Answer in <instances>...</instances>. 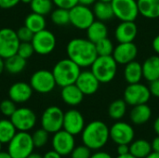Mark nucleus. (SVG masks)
Listing matches in <instances>:
<instances>
[{
  "label": "nucleus",
  "instance_id": "1",
  "mask_svg": "<svg viewBox=\"0 0 159 158\" xmlns=\"http://www.w3.org/2000/svg\"><path fill=\"white\" fill-rule=\"evenodd\" d=\"M68 58L81 68L90 67L98 57L96 47L88 38H74L69 41L66 47Z\"/></svg>",
  "mask_w": 159,
  "mask_h": 158
},
{
  "label": "nucleus",
  "instance_id": "2",
  "mask_svg": "<svg viewBox=\"0 0 159 158\" xmlns=\"http://www.w3.org/2000/svg\"><path fill=\"white\" fill-rule=\"evenodd\" d=\"M81 139L83 144L90 150H100L108 142L110 139V129L100 120H94L85 126Z\"/></svg>",
  "mask_w": 159,
  "mask_h": 158
},
{
  "label": "nucleus",
  "instance_id": "3",
  "mask_svg": "<svg viewBox=\"0 0 159 158\" xmlns=\"http://www.w3.org/2000/svg\"><path fill=\"white\" fill-rule=\"evenodd\" d=\"M80 73L81 67L69 58L59 61L54 65L52 70L56 84L61 88L75 84Z\"/></svg>",
  "mask_w": 159,
  "mask_h": 158
},
{
  "label": "nucleus",
  "instance_id": "4",
  "mask_svg": "<svg viewBox=\"0 0 159 158\" xmlns=\"http://www.w3.org/2000/svg\"><path fill=\"white\" fill-rule=\"evenodd\" d=\"M90 67L94 75L103 84L111 82L117 73V62L112 55L98 56Z\"/></svg>",
  "mask_w": 159,
  "mask_h": 158
},
{
  "label": "nucleus",
  "instance_id": "5",
  "mask_svg": "<svg viewBox=\"0 0 159 158\" xmlns=\"http://www.w3.org/2000/svg\"><path fill=\"white\" fill-rule=\"evenodd\" d=\"M7 144V152L12 158H27L34 149L32 135L25 131H18Z\"/></svg>",
  "mask_w": 159,
  "mask_h": 158
},
{
  "label": "nucleus",
  "instance_id": "6",
  "mask_svg": "<svg viewBox=\"0 0 159 158\" xmlns=\"http://www.w3.org/2000/svg\"><path fill=\"white\" fill-rule=\"evenodd\" d=\"M111 5L115 17L121 21H135L140 15L137 0H113Z\"/></svg>",
  "mask_w": 159,
  "mask_h": 158
},
{
  "label": "nucleus",
  "instance_id": "7",
  "mask_svg": "<svg viewBox=\"0 0 159 158\" xmlns=\"http://www.w3.org/2000/svg\"><path fill=\"white\" fill-rule=\"evenodd\" d=\"M64 113L58 106H49L42 114L41 127L49 134L62 129Z\"/></svg>",
  "mask_w": 159,
  "mask_h": 158
},
{
  "label": "nucleus",
  "instance_id": "8",
  "mask_svg": "<svg viewBox=\"0 0 159 158\" xmlns=\"http://www.w3.org/2000/svg\"><path fill=\"white\" fill-rule=\"evenodd\" d=\"M69 11L70 23L79 30H87L96 19L93 10L89 7L81 4H77Z\"/></svg>",
  "mask_w": 159,
  "mask_h": 158
},
{
  "label": "nucleus",
  "instance_id": "9",
  "mask_svg": "<svg viewBox=\"0 0 159 158\" xmlns=\"http://www.w3.org/2000/svg\"><path fill=\"white\" fill-rule=\"evenodd\" d=\"M33 89L41 94L51 92L57 86L52 72L48 70H38L34 72L30 79Z\"/></svg>",
  "mask_w": 159,
  "mask_h": 158
},
{
  "label": "nucleus",
  "instance_id": "10",
  "mask_svg": "<svg viewBox=\"0 0 159 158\" xmlns=\"http://www.w3.org/2000/svg\"><path fill=\"white\" fill-rule=\"evenodd\" d=\"M151 96L149 88L140 82L129 84L124 91V100L131 106L147 103Z\"/></svg>",
  "mask_w": 159,
  "mask_h": 158
},
{
  "label": "nucleus",
  "instance_id": "11",
  "mask_svg": "<svg viewBox=\"0 0 159 158\" xmlns=\"http://www.w3.org/2000/svg\"><path fill=\"white\" fill-rule=\"evenodd\" d=\"M16 31L11 28L0 29V57L4 60L17 54L20 46Z\"/></svg>",
  "mask_w": 159,
  "mask_h": 158
},
{
  "label": "nucleus",
  "instance_id": "12",
  "mask_svg": "<svg viewBox=\"0 0 159 158\" xmlns=\"http://www.w3.org/2000/svg\"><path fill=\"white\" fill-rule=\"evenodd\" d=\"M32 44L34 48V52L39 55L50 54L56 47V36L50 31L44 29L34 34Z\"/></svg>",
  "mask_w": 159,
  "mask_h": 158
},
{
  "label": "nucleus",
  "instance_id": "13",
  "mask_svg": "<svg viewBox=\"0 0 159 158\" xmlns=\"http://www.w3.org/2000/svg\"><path fill=\"white\" fill-rule=\"evenodd\" d=\"M10 120L18 131L29 132L36 124V115L30 108H17L10 116Z\"/></svg>",
  "mask_w": 159,
  "mask_h": 158
},
{
  "label": "nucleus",
  "instance_id": "14",
  "mask_svg": "<svg viewBox=\"0 0 159 158\" xmlns=\"http://www.w3.org/2000/svg\"><path fill=\"white\" fill-rule=\"evenodd\" d=\"M134 137V129L127 122L118 121L110 128V139L117 145L130 144Z\"/></svg>",
  "mask_w": 159,
  "mask_h": 158
},
{
  "label": "nucleus",
  "instance_id": "15",
  "mask_svg": "<svg viewBox=\"0 0 159 158\" xmlns=\"http://www.w3.org/2000/svg\"><path fill=\"white\" fill-rule=\"evenodd\" d=\"M51 143L53 150L59 153L61 156L71 155L75 147V136L64 129H61L53 134Z\"/></svg>",
  "mask_w": 159,
  "mask_h": 158
},
{
  "label": "nucleus",
  "instance_id": "16",
  "mask_svg": "<svg viewBox=\"0 0 159 158\" xmlns=\"http://www.w3.org/2000/svg\"><path fill=\"white\" fill-rule=\"evenodd\" d=\"M85 128V119L83 115L75 109L68 110L64 113L62 129L75 136L81 134Z\"/></svg>",
  "mask_w": 159,
  "mask_h": 158
},
{
  "label": "nucleus",
  "instance_id": "17",
  "mask_svg": "<svg viewBox=\"0 0 159 158\" xmlns=\"http://www.w3.org/2000/svg\"><path fill=\"white\" fill-rule=\"evenodd\" d=\"M138 55V47L133 42L119 43L114 49L113 57L117 64L126 65L135 61Z\"/></svg>",
  "mask_w": 159,
  "mask_h": 158
},
{
  "label": "nucleus",
  "instance_id": "18",
  "mask_svg": "<svg viewBox=\"0 0 159 158\" xmlns=\"http://www.w3.org/2000/svg\"><path fill=\"white\" fill-rule=\"evenodd\" d=\"M101 82L90 71H83L80 73L75 85L83 92L84 95H92L96 93L100 88Z\"/></svg>",
  "mask_w": 159,
  "mask_h": 158
},
{
  "label": "nucleus",
  "instance_id": "19",
  "mask_svg": "<svg viewBox=\"0 0 159 158\" xmlns=\"http://www.w3.org/2000/svg\"><path fill=\"white\" fill-rule=\"evenodd\" d=\"M33 88L26 82H16L8 89V97L15 103H24L33 95Z\"/></svg>",
  "mask_w": 159,
  "mask_h": 158
},
{
  "label": "nucleus",
  "instance_id": "20",
  "mask_svg": "<svg viewBox=\"0 0 159 158\" xmlns=\"http://www.w3.org/2000/svg\"><path fill=\"white\" fill-rule=\"evenodd\" d=\"M138 34V27L135 21H121L115 31V36L118 43L133 42Z\"/></svg>",
  "mask_w": 159,
  "mask_h": 158
},
{
  "label": "nucleus",
  "instance_id": "21",
  "mask_svg": "<svg viewBox=\"0 0 159 158\" xmlns=\"http://www.w3.org/2000/svg\"><path fill=\"white\" fill-rule=\"evenodd\" d=\"M61 96L67 105L76 106L82 102L85 95L75 84H72L61 88Z\"/></svg>",
  "mask_w": 159,
  "mask_h": 158
},
{
  "label": "nucleus",
  "instance_id": "22",
  "mask_svg": "<svg viewBox=\"0 0 159 158\" xmlns=\"http://www.w3.org/2000/svg\"><path fill=\"white\" fill-rule=\"evenodd\" d=\"M129 116L133 124L141 126L147 123L150 120L152 116V109L149 105H147V103L135 105L133 106Z\"/></svg>",
  "mask_w": 159,
  "mask_h": 158
},
{
  "label": "nucleus",
  "instance_id": "23",
  "mask_svg": "<svg viewBox=\"0 0 159 158\" xmlns=\"http://www.w3.org/2000/svg\"><path fill=\"white\" fill-rule=\"evenodd\" d=\"M143 65V77L151 82L159 79V55H153L147 58Z\"/></svg>",
  "mask_w": 159,
  "mask_h": 158
},
{
  "label": "nucleus",
  "instance_id": "24",
  "mask_svg": "<svg viewBox=\"0 0 159 158\" xmlns=\"http://www.w3.org/2000/svg\"><path fill=\"white\" fill-rule=\"evenodd\" d=\"M87 36L94 44L108 36V27L102 20H94L87 29Z\"/></svg>",
  "mask_w": 159,
  "mask_h": 158
},
{
  "label": "nucleus",
  "instance_id": "25",
  "mask_svg": "<svg viewBox=\"0 0 159 158\" xmlns=\"http://www.w3.org/2000/svg\"><path fill=\"white\" fill-rule=\"evenodd\" d=\"M124 77L128 84H135L141 82L142 78L143 77V65L136 61L126 64L124 70Z\"/></svg>",
  "mask_w": 159,
  "mask_h": 158
},
{
  "label": "nucleus",
  "instance_id": "26",
  "mask_svg": "<svg viewBox=\"0 0 159 158\" xmlns=\"http://www.w3.org/2000/svg\"><path fill=\"white\" fill-rule=\"evenodd\" d=\"M139 13L146 19L159 18V0H137Z\"/></svg>",
  "mask_w": 159,
  "mask_h": 158
},
{
  "label": "nucleus",
  "instance_id": "27",
  "mask_svg": "<svg viewBox=\"0 0 159 158\" xmlns=\"http://www.w3.org/2000/svg\"><path fill=\"white\" fill-rule=\"evenodd\" d=\"M152 151V145L146 140L139 139L129 144V154L136 158H145Z\"/></svg>",
  "mask_w": 159,
  "mask_h": 158
},
{
  "label": "nucleus",
  "instance_id": "28",
  "mask_svg": "<svg viewBox=\"0 0 159 158\" xmlns=\"http://www.w3.org/2000/svg\"><path fill=\"white\" fill-rule=\"evenodd\" d=\"M92 10H93L94 15H95V18L99 20H102V21L109 20L115 17L111 3L97 1L93 5Z\"/></svg>",
  "mask_w": 159,
  "mask_h": 158
},
{
  "label": "nucleus",
  "instance_id": "29",
  "mask_svg": "<svg viewBox=\"0 0 159 158\" xmlns=\"http://www.w3.org/2000/svg\"><path fill=\"white\" fill-rule=\"evenodd\" d=\"M26 60L18 54L5 59V69L11 74L21 73L26 67Z\"/></svg>",
  "mask_w": 159,
  "mask_h": 158
},
{
  "label": "nucleus",
  "instance_id": "30",
  "mask_svg": "<svg viewBox=\"0 0 159 158\" xmlns=\"http://www.w3.org/2000/svg\"><path fill=\"white\" fill-rule=\"evenodd\" d=\"M46 19L45 16L35 12H32L27 15L24 20V25L28 27L34 34L46 29Z\"/></svg>",
  "mask_w": 159,
  "mask_h": 158
},
{
  "label": "nucleus",
  "instance_id": "31",
  "mask_svg": "<svg viewBox=\"0 0 159 158\" xmlns=\"http://www.w3.org/2000/svg\"><path fill=\"white\" fill-rule=\"evenodd\" d=\"M17 132L10 119H0V142L2 144L8 143Z\"/></svg>",
  "mask_w": 159,
  "mask_h": 158
},
{
  "label": "nucleus",
  "instance_id": "32",
  "mask_svg": "<svg viewBox=\"0 0 159 158\" xmlns=\"http://www.w3.org/2000/svg\"><path fill=\"white\" fill-rule=\"evenodd\" d=\"M127 102L125 100H116L114 101L108 108V115L114 120H120L123 118L127 112Z\"/></svg>",
  "mask_w": 159,
  "mask_h": 158
},
{
  "label": "nucleus",
  "instance_id": "33",
  "mask_svg": "<svg viewBox=\"0 0 159 158\" xmlns=\"http://www.w3.org/2000/svg\"><path fill=\"white\" fill-rule=\"evenodd\" d=\"M51 20L58 26H64L70 23V11L69 9L57 7L51 12Z\"/></svg>",
  "mask_w": 159,
  "mask_h": 158
},
{
  "label": "nucleus",
  "instance_id": "34",
  "mask_svg": "<svg viewBox=\"0 0 159 158\" xmlns=\"http://www.w3.org/2000/svg\"><path fill=\"white\" fill-rule=\"evenodd\" d=\"M30 6L33 12L45 16L51 12L53 2L52 0H33L30 3Z\"/></svg>",
  "mask_w": 159,
  "mask_h": 158
},
{
  "label": "nucleus",
  "instance_id": "35",
  "mask_svg": "<svg viewBox=\"0 0 159 158\" xmlns=\"http://www.w3.org/2000/svg\"><path fill=\"white\" fill-rule=\"evenodd\" d=\"M95 47H96V51H97L98 56L113 55V52L115 49L113 42L108 37H105L98 41L97 43H95Z\"/></svg>",
  "mask_w": 159,
  "mask_h": 158
},
{
  "label": "nucleus",
  "instance_id": "36",
  "mask_svg": "<svg viewBox=\"0 0 159 158\" xmlns=\"http://www.w3.org/2000/svg\"><path fill=\"white\" fill-rule=\"evenodd\" d=\"M48 136H49V133L47 130H45L43 128L36 129L32 134V139H33L34 148L44 147L48 142Z\"/></svg>",
  "mask_w": 159,
  "mask_h": 158
},
{
  "label": "nucleus",
  "instance_id": "37",
  "mask_svg": "<svg viewBox=\"0 0 159 158\" xmlns=\"http://www.w3.org/2000/svg\"><path fill=\"white\" fill-rule=\"evenodd\" d=\"M16 109V103L10 99L4 100L0 103V114H2L4 116L10 118V116L14 114Z\"/></svg>",
  "mask_w": 159,
  "mask_h": 158
},
{
  "label": "nucleus",
  "instance_id": "38",
  "mask_svg": "<svg viewBox=\"0 0 159 158\" xmlns=\"http://www.w3.org/2000/svg\"><path fill=\"white\" fill-rule=\"evenodd\" d=\"M34 53V48L33 47L32 42H20L18 47L17 54L22 57L23 59L27 60L33 56Z\"/></svg>",
  "mask_w": 159,
  "mask_h": 158
},
{
  "label": "nucleus",
  "instance_id": "39",
  "mask_svg": "<svg viewBox=\"0 0 159 158\" xmlns=\"http://www.w3.org/2000/svg\"><path fill=\"white\" fill-rule=\"evenodd\" d=\"M91 155V150L83 144L74 148L71 153V158H90Z\"/></svg>",
  "mask_w": 159,
  "mask_h": 158
},
{
  "label": "nucleus",
  "instance_id": "40",
  "mask_svg": "<svg viewBox=\"0 0 159 158\" xmlns=\"http://www.w3.org/2000/svg\"><path fill=\"white\" fill-rule=\"evenodd\" d=\"M16 33H17L18 38L20 39V42H31L33 37H34V33L32 32L25 25L20 27V28H19Z\"/></svg>",
  "mask_w": 159,
  "mask_h": 158
},
{
  "label": "nucleus",
  "instance_id": "41",
  "mask_svg": "<svg viewBox=\"0 0 159 158\" xmlns=\"http://www.w3.org/2000/svg\"><path fill=\"white\" fill-rule=\"evenodd\" d=\"M52 2L57 7H61L69 10L78 4V0H52Z\"/></svg>",
  "mask_w": 159,
  "mask_h": 158
},
{
  "label": "nucleus",
  "instance_id": "42",
  "mask_svg": "<svg viewBox=\"0 0 159 158\" xmlns=\"http://www.w3.org/2000/svg\"><path fill=\"white\" fill-rule=\"evenodd\" d=\"M148 88H149V90H150V93L152 96H154L156 98H159V79L151 81Z\"/></svg>",
  "mask_w": 159,
  "mask_h": 158
},
{
  "label": "nucleus",
  "instance_id": "43",
  "mask_svg": "<svg viewBox=\"0 0 159 158\" xmlns=\"http://www.w3.org/2000/svg\"><path fill=\"white\" fill-rule=\"evenodd\" d=\"M20 0H0V8L3 9H9L16 7Z\"/></svg>",
  "mask_w": 159,
  "mask_h": 158
},
{
  "label": "nucleus",
  "instance_id": "44",
  "mask_svg": "<svg viewBox=\"0 0 159 158\" xmlns=\"http://www.w3.org/2000/svg\"><path fill=\"white\" fill-rule=\"evenodd\" d=\"M117 154L118 156H124L129 154V144H119L117 145Z\"/></svg>",
  "mask_w": 159,
  "mask_h": 158
},
{
  "label": "nucleus",
  "instance_id": "45",
  "mask_svg": "<svg viewBox=\"0 0 159 158\" xmlns=\"http://www.w3.org/2000/svg\"><path fill=\"white\" fill-rule=\"evenodd\" d=\"M90 158H113L112 157V156L110 155V154H108V153H106V152H102V151H100V152H96L95 154H92L91 155V156Z\"/></svg>",
  "mask_w": 159,
  "mask_h": 158
},
{
  "label": "nucleus",
  "instance_id": "46",
  "mask_svg": "<svg viewBox=\"0 0 159 158\" xmlns=\"http://www.w3.org/2000/svg\"><path fill=\"white\" fill-rule=\"evenodd\" d=\"M43 158H61V156L55 150H50L43 156Z\"/></svg>",
  "mask_w": 159,
  "mask_h": 158
},
{
  "label": "nucleus",
  "instance_id": "47",
  "mask_svg": "<svg viewBox=\"0 0 159 158\" xmlns=\"http://www.w3.org/2000/svg\"><path fill=\"white\" fill-rule=\"evenodd\" d=\"M152 47H153V49H154V51L159 55V34L158 35H157L155 38H154V40H153V42H152Z\"/></svg>",
  "mask_w": 159,
  "mask_h": 158
},
{
  "label": "nucleus",
  "instance_id": "48",
  "mask_svg": "<svg viewBox=\"0 0 159 158\" xmlns=\"http://www.w3.org/2000/svg\"><path fill=\"white\" fill-rule=\"evenodd\" d=\"M151 145H152V150H153L154 152H157V153H159V136H157V137L153 140Z\"/></svg>",
  "mask_w": 159,
  "mask_h": 158
},
{
  "label": "nucleus",
  "instance_id": "49",
  "mask_svg": "<svg viewBox=\"0 0 159 158\" xmlns=\"http://www.w3.org/2000/svg\"><path fill=\"white\" fill-rule=\"evenodd\" d=\"M96 2H97V0H78V4L88 6V7L91 6V5H94Z\"/></svg>",
  "mask_w": 159,
  "mask_h": 158
},
{
  "label": "nucleus",
  "instance_id": "50",
  "mask_svg": "<svg viewBox=\"0 0 159 158\" xmlns=\"http://www.w3.org/2000/svg\"><path fill=\"white\" fill-rule=\"evenodd\" d=\"M154 130L157 133V135L159 136V116L154 122Z\"/></svg>",
  "mask_w": 159,
  "mask_h": 158
},
{
  "label": "nucleus",
  "instance_id": "51",
  "mask_svg": "<svg viewBox=\"0 0 159 158\" xmlns=\"http://www.w3.org/2000/svg\"><path fill=\"white\" fill-rule=\"evenodd\" d=\"M0 158H12V156L9 155L8 152L0 151Z\"/></svg>",
  "mask_w": 159,
  "mask_h": 158
},
{
  "label": "nucleus",
  "instance_id": "52",
  "mask_svg": "<svg viewBox=\"0 0 159 158\" xmlns=\"http://www.w3.org/2000/svg\"><path fill=\"white\" fill-rule=\"evenodd\" d=\"M145 158H159V153L152 151V152H151V153H150Z\"/></svg>",
  "mask_w": 159,
  "mask_h": 158
},
{
  "label": "nucleus",
  "instance_id": "53",
  "mask_svg": "<svg viewBox=\"0 0 159 158\" xmlns=\"http://www.w3.org/2000/svg\"><path fill=\"white\" fill-rule=\"evenodd\" d=\"M4 70H5V61L3 58L0 57V74L3 73Z\"/></svg>",
  "mask_w": 159,
  "mask_h": 158
},
{
  "label": "nucleus",
  "instance_id": "54",
  "mask_svg": "<svg viewBox=\"0 0 159 158\" xmlns=\"http://www.w3.org/2000/svg\"><path fill=\"white\" fill-rule=\"evenodd\" d=\"M27 158H43V156H41V155H39V154H37V153H32L30 156H28Z\"/></svg>",
  "mask_w": 159,
  "mask_h": 158
},
{
  "label": "nucleus",
  "instance_id": "55",
  "mask_svg": "<svg viewBox=\"0 0 159 158\" xmlns=\"http://www.w3.org/2000/svg\"><path fill=\"white\" fill-rule=\"evenodd\" d=\"M116 158H136L135 156H133L132 155L130 154H128V155H124V156H118Z\"/></svg>",
  "mask_w": 159,
  "mask_h": 158
},
{
  "label": "nucleus",
  "instance_id": "56",
  "mask_svg": "<svg viewBox=\"0 0 159 158\" xmlns=\"http://www.w3.org/2000/svg\"><path fill=\"white\" fill-rule=\"evenodd\" d=\"M33 0H20V2L24 3V4H30Z\"/></svg>",
  "mask_w": 159,
  "mask_h": 158
},
{
  "label": "nucleus",
  "instance_id": "57",
  "mask_svg": "<svg viewBox=\"0 0 159 158\" xmlns=\"http://www.w3.org/2000/svg\"><path fill=\"white\" fill-rule=\"evenodd\" d=\"M98 1H102V2H105V3H111L113 0H98Z\"/></svg>",
  "mask_w": 159,
  "mask_h": 158
},
{
  "label": "nucleus",
  "instance_id": "58",
  "mask_svg": "<svg viewBox=\"0 0 159 158\" xmlns=\"http://www.w3.org/2000/svg\"><path fill=\"white\" fill-rule=\"evenodd\" d=\"M0 151H2V143L0 142Z\"/></svg>",
  "mask_w": 159,
  "mask_h": 158
}]
</instances>
